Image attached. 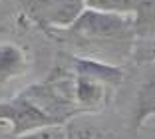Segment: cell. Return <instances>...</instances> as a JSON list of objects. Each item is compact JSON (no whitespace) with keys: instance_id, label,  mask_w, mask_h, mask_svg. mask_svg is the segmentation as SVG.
I'll list each match as a JSON object with an SVG mask.
<instances>
[{"instance_id":"obj_1","label":"cell","mask_w":155,"mask_h":139,"mask_svg":"<svg viewBox=\"0 0 155 139\" xmlns=\"http://www.w3.org/2000/svg\"><path fill=\"white\" fill-rule=\"evenodd\" d=\"M70 46L100 62H123L131 60L137 36L133 30V16L125 12L87 8L72 24L56 30Z\"/></svg>"},{"instance_id":"obj_2","label":"cell","mask_w":155,"mask_h":139,"mask_svg":"<svg viewBox=\"0 0 155 139\" xmlns=\"http://www.w3.org/2000/svg\"><path fill=\"white\" fill-rule=\"evenodd\" d=\"M0 121H8L12 125V137H22L42 127L60 125L54 117H50L44 109L38 108L26 94L0 105Z\"/></svg>"},{"instance_id":"obj_3","label":"cell","mask_w":155,"mask_h":139,"mask_svg":"<svg viewBox=\"0 0 155 139\" xmlns=\"http://www.w3.org/2000/svg\"><path fill=\"white\" fill-rule=\"evenodd\" d=\"M145 68L141 81L135 90L131 105V115H129L127 129L131 137H137L139 129L145 125L151 117H155V64H139Z\"/></svg>"},{"instance_id":"obj_4","label":"cell","mask_w":155,"mask_h":139,"mask_svg":"<svg viewBox=\"0 0 155 139\" xmlns=\"http://www.w3.org/2000/svg\"><path fill=\"white\" fill-rule=\"evenodd\" d=\"M119 12L133 16L137 40L155 38V0H115Z\"/></svg>"},{"instance_id":"obj_5","label":"cell","mask_w":155,"mask_h":139,"mask_svg":"<svg viewBox=\"0 0 155 139\" xmlns=\"http://www.w3.org/2000/svg\"><path fill=\"white\" fill-rule=\"evenodd\" d=\"M28 60L18 46L4 44L0 46V81H8L26 72Z\"/></svg>"},{"instance_id":"obj_6","label":"cell","mask_w":155,"mask_h":139,"mask_svg":"<svg viewBox=\"0 0 155 139\" xmlns=\"http://www.w3.org/2000/svg\"><path fill=\"white\" fill-rule=\"evenodd\" d=\"M131 60L139 66V64H155V38L149 40H137L135 48H133Z\"/></svg>"},{"instance_id":"obj_7","label":"cell","mask_w":155,"mask_h":139,"mask_svg":"<svg viewBox=\"0 0 155 139\" xmlns=\"http://www.w3.org/2000/svg\"><path fill=\"white\" fill-rule=\"evenodd\" d=\"M72 131L76 135V139H115L114 135L105 133V131H100L96 127H80V129L72 127Z\"/></svg>"},{"instance_id":"obj_8","label":"cell","mask_w":155,"mask_h":139,"mask_svg":"<svg viewBox=\"0 0 155 139\" xmlns=\"http://www.w3.org/2000/svg\"><path fill=\"white\" fill-rule=\"evenodd\" d=\"M22 139H64V135H54V133H44L36 137H22Z\"/></svg>"},{"instance_id":"obj_9","label":"cell","mask_w":155,"mask_h":139,"mask_svg":"<svg viewBox=\"0 0 155 139\" xmlns=\"http://www.w3.org/2000/svg\"><path fill=\"white\" fill-rule=\"evenodd\" d=\"M64 139H76V135H74V131H72V127H70L68 131H66V135H64Z\"/></svg>"}]
</instances>
